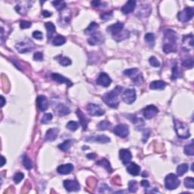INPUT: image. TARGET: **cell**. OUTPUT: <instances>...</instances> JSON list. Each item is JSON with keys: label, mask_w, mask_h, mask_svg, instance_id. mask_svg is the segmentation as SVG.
<instances>
[{"label": "cell", "mask_w": 194, "mask_h": 194, "mask_svg": "<svg viewBox=\"0 0 194 194\" xmlns=\"http://www.w3.org/2000/svg\"><path fill=\"white\" fill-rule=\"evenodd\" d=\"M163 51L165 53L177 51V33L172 30H166L163 39Z\"/></svg>", "instance_id": "6da1fadb"}, {"label": "cell", "mask_w": 194, "mask_h": 194, "mask_svg": "<svg viewBox=\"0 0 194 194\" xmlns=\"http://www.w3.org/2000/svg\"><path fill=\"white\" fill-rule=\"evenodd\" d=\"M123 87L120 86H117L112 91L105 93L103 97V100L107 105L111 108H117L119 103L118 96L121 93Z\"/></svg>", "instance_id": "7a4b0ae2"}, {"label": "cell", "mask_w": 194, "mask_h": 194, "mask_svg": "<svg viewBox=\"0 0 194 194\" xmlns=\"http://www.w3.org/2000/svg\"><path fill=\"white\" fill-rule=\"evenodd\" d=\"M174 125L177 135L181 139H187L190 137V130L186 124L179 120H174Z\"/></svg>", "instance_id": "3957f363"}, {"label": "cell", "mask_w": 194, "mask_h": 194, "mask_svg": "<svg viewBox=\"0 0 194 194\" xmlns=\"http://www.w3.org/2000/svg\"><path fill=\"white\" fill-rule=\"evenodd\" d=\"M124 74L125 75L130 77H131L132 81H134V83L139 86L141 83L143 82V77L142 74L140 73V71H139V69L137 68H131V69H127L125 70L124 71Z\"/></svg>", "instance_id": "277c9868"}, {"label": "cell", "mask_w": 194, "mask_h": 194, "mask_svg": "<svg viewBox=\"0 0 194 194\" xmlns=\"http://www.w3.org/2000/svg\"><path fill=\"white\" fill-rule=\"evenodd\" d=\"M180 185V180L178 176L174 174H169L165 177V186L168 190H174L177 189Z\"/></svg>", "instance_id": "5b68a950"}, {"label": "cell", "mask_w": 194, "mask_h": 194, "mask_svg": "<svg viewBox=\"0 0 194 194\" xmlns=\"http://www.w3.org/2000/svg\"><path fill=\"white\" fill-rule=\"evenodd\" d=\"M15 48L17 51L20 53H26V52H30L34 48V44L32 41H22L19 42L15 45Z\"/></svg>", "instance_id": "8992f818"}, {"label": "cell", "mask_w": 194, "mask_h": 194, "mask_svg": "<svg viewBox=\"0 0 194 194\" xmlns=\"http://www.w3.org/2000/svg\"><path fill=\"white\" fill-rule=\"evenodd\" d=\"M194 9L192 7L185 8L183 11H180L178 15V18L181 22H187L193 18Z\"/></svg>", "instance_id": "52a82bcc"}, {"label": "cell", "mask_w": 194, "mask_h": 194, "mask_svg": "<svg viewBox=\"0 0 194 194\" xmlns=\"http://www.w3.org/2000/svg\"><path fill=\"white\" fill-rule=\"evenodd\" d=\"M122 100L127 104H132L136 100L137 95H136V91L134 89H127L124 93H122L121 96Z\"/></svg>", "instance_id": "ba28073f"}, {"label": "cell", "mask_w": 194, "mask_h": 194, "mask_svg": "<svg viewBox=\"0 0 194 194\" xmlns=\"http://www.w3.org/2000/svg\"><path fill=\"white\" fill-rule=\"evenodd\" d=\"M86 111L88 114L92 116H102L105 114L104 110L102 109L99 105L93 104V103H90L86 106Z\"/></svg>", "instance_id": "9c48e42d"}, {"label": "cell", "mask_w": 194, "mask_h": 194, "mask_svg": "<svg viewBox=\"0 0 194 194\" xmlns=\"http://www.w3.org/2000/svg\"><path fill=\"white\" fill-rule=\"evenodd\" d=\"M104 36L100 32H95L94 33L91 35V37L88 39V43L91 46L100 45L104 42Z\"/></svg>", "instance_id": "30bf717a"}, {"label": "cell", "mask_w": 194, "mask_h": 194, "mask_svg": "<svg viewBox=\"0 0 194 194\" xmlns=\"http://www.w3.org/2000/svg\"><path fill=\"white\" fill-rule=\"evenodd\" d=\"M113 131L115 134H116L118 137H121V138H125L129 135V127L127 125L120 124L114 128Z\"/></svg>", "instance_id": "8fae6325"}, {"label": "cell", "mask_w": 194, "mask_h": 194, "mask_svg": "<svg viewBox=\"0 0 194 194\" xmlns=\"http://www.w3.org/2000/svg\"><path fill=\"white\" fill-rule=\"evenodd\" d=\"M96 83L100 85V86H104V87H108L112 83V79L106 73L101 72L99 75L98 78H97Z\"/></svg>", "instance_id": "7c38bea8"}, {"label": "cell", "mask_w": 194, "mask_h": 194, "mask_svg": "<svg viewBox=\"0 0 194 194\" xmlns=\"http://www.w3.org/2000/svg\"><path fill=\"white\" fill-rule=\"evenodd\" d=\"M158 113H159V109H158L157 107L153 105H148L143 110V115L146 119L154 118Z\"/></svg>", "instance_id": "4fadbf2b"}, {"label": "cell", "mask_w": 194, "mask_h": 194, "mask_svg": "<svg viewBox=\"0 0 194 194\" xmlns=\"http://www.w3.org/2000/svg\"><path fill=\"white\" fill-rule=\"evenodd\" d=\"M64 187L68 191H78L81 189L79 183L76 180H65L64 181Z\"/></svg>", "instance_id": "5bb4252c"}, {"label": "cell", "mask_w": 194, "mask_h": 194, "mask_svg": "<svg viewBox=\"0 0 194 194\" xmlns=\"http://www.w3.org/2000/svg\"><path fill=\"white\" fill-rule=\"evenodd\" d=\"M119 157L124 165H127L132 159V154L128 149H122L119 152Z\"/></svg>", "instance_id": "9a60e30c"}, {"label": "cell", "mask_w": 194, "mask_h": 194, "mask_svg": "<svg viewBox=\"0 0 194 194\" xmlns=\"http://www.w3.org/2000/svg\"><path fill=\"white\" fill-rule=\"evenodd\" d=\"M124 29V24L121 23V22H117L116 24H113L112 25H110L109 27L107 28V31L108 33H111L113 36L117 35L118 33L122 31Z\"/></svg>", "instance_id": "2e32d148"}, {"label": "cell", "mask_w": 194, "mask_h": 194, "mask_svg": "<svg viewBox=\"0 0 194 194\" xmlns=\"http://www.w3.org/2000/svg\"><path fill=\"white\" fill-rule=\"evenodd\" d=\"M37 104L39 109L41 112L46 111L49 107V102L47 98L45 96H39L37 98Z\"/></svg>", "instance_id": "e0dca14e"}, {"label": "cell", "mask_w": 194, "mask_h": 194, "mask_svg": "<svg viewBox=\"0 0 194 194\" xmlns=\"http://www.w3.org/2000/svg\"><path fill=\"white\" fill-rule=\"evenodd\" d=\"M193 46V37L192 34L187 35L183 37V49L184 51H190Z\"/></svg>", "instance_id": "ac0fdd59"}, {"label": "cell", "mask_w": 194, "mask_h": 194, "mask_svg": "<svg viewBox=\"0 0 194 194\" xmlns=\"http://www.w3.org/2000/svg\"><path fill=\"white\" fill-rule=\"evenodd\" d=\"M140 170H141L140 166L137 165L136 163L131 162L127 164V171L130 174L133 175V176H138L139 173H140Z\"/></svg>", "instance_id": "d6986e66"}, {"label": "cell", "mask_w": 194, "mask_h": 194, "mask_svg": "<svg viewBox=\"0 0 194 194\" xmlns=\"http://www.w3.org/2000/svg\"><path fill=\"white\" fill-rule=\"evenodd\" d=\"M73 170H74V166L72 164H70V163L61 165L57 168L58 173H59L60 174H68L72 172Z\"/></svg>", "instance_id": "ffe728a7"}, {"label": "cell", "mask_w": 194, "mask_h": 194, "mask_svg": "<svg viewBox=\"0 0 194 194\" xmlns=\"http://www.w3.org/2000/svg\"><path fill=\"white\" fill-rule=\"evenodd\" d=\"M136 5H137L136 1L130 0V1L127 2L125 3V6L121 8V11L125 15L131 13L132 11H134V10L135 9Z\"/></svg>", "instance_id": "44dd1931"}, {"label": "cell", "mask_w": 194, "mask_h": 194, "mask_svg": "<svg viewBox=\"0 0 194 194\" xmlns=\"http://www.w3.org/2000/svg\"><path fill=\"white\" fill-rule=\"evenodd\" d=\"M51 77L53 79V81H56L59 83H66L67 85H68V86H71L73 85V83L68 78L64 77V76L61 75V74H58V73H53Z\"/></svg>", "instance_id": "7402d4cb"}, {"label": "cell", "mask_w": 194, "mask_h": 194, "mask_svg": "<svg viewBox=\"0 0 194 194\" xmlns=\"http://www.w3.org/2000/svg\"><path fill=\"white\" fill-rule=\"evenodd\" d=\"M86 141L89 142H98L100 143H106L110 142V138L105 135H99L96 137H90L86 138Z\"/></svg>", "instance_id": "603a6c76"}, {"label": "cell", "mask_w": 194, "mask_h": 194, "mask_svg": "<svg viewBox=\"0 0 194 194\" xmlns=\"http://www.w3.org/2000/svg\"><path fill=\"white\" fill-rule=\"evenodd\" d=\"M58 134H59V130L57 128H50L46 131L45 136V139L46 141L52 142L57 138Z\"/></svg>", "instance_id": "cb8c5ba5"}, {"label": "cell", "mask_w": 194, "mask_h": 194, "mask_svg": "<svg viewBox=\"0 0 194 194\" xmlns=\"http://www.w3.org/2000/svg\"><path fill=\"white\" fill-rule=\"evenodd\" d=\"M77 115L78 118H79L80 123H81V126L83 127V130H86L88 123H89V121H90L89 118H86V117L84 115V114H83V112H81V110H80V109H77Z\"/></svg>", "instance_id": "d4e9b609"}, {"label": "cell", "mask_w": 194, "mask_h": 194, "mask_svg": "<svg viewBox=\"0 0 194 194\" xmlns=\"http://www.w3.org/2000/svg\"><path fill=\"white\" fill-rule=\"evenodd\" d=\"M165 86L166 83L162 81H155L149 85V88L151 90H164Z\"/></svg>", "instance_id": "484cf974"}, {"label": "cell", "mask_w": 194, "mask_h": 194, "mask_svg": "<svg viewBox=\"0 0 194 194\" xmlns=\"http://www.w3.org/2000/svg\"><path fill=\"white\" fill-rule=\"evenodd\" d=\"M46 29L47 30V37H48V40H50L53 34L55 32V26L52 23V22H46L45 24Z\"/></svg>", "instance_id": "4316f807"}, {"label": "cell", "mask_w": 194, "mask_h": 194, "mask_svg": "<svg viewBox=\"0 0 194 194\" xmlns=\"http://www.w3.org/2000/svg\"><path fill=\"white\" fill-rule=\"evenodd\" d=\"M96 164L104 168L108 173H112V171H113V170H112V168L111 167V165H110V162L107 159H103L99 160V161H97Z\"/></svg>", "instance_id": "83f0119b"}, {"label": "cell", "mask_w": 194, "mask_h": 194, "mask_svg": "<svg viewBox=\"0 0 194 194\" xmlns=\"http://www.w3.org/2000/svg\"><path fill=\"white\" fill-rule=\"evenodd\" d=\"M129 36H130V33H129V31H127V30H123L122 31H121L120 33H118L117 35L114 36L113 38H114V40H115V41L121 42V41H122V40H125V39L128 38Z\"/></svg>", "instance_id": "f1b7e54d"}, {"label": "cell", "mask_w": 194, "mask_h": 194, "mask_svg": "<svg viewBox=\"0 0 194 194\" xmlns=\"http://www.w3.org/2000/svg\"><path fill=\"white\" fill-rule=\"evenodd\" d=\"M74 143V141L72 139H67L64 142H63L62 143L59 144V148L61 149V150L63 151V152H66V151L69 150L70 148L71 147V146Z\"/></svg>", "instance_id": "f546056e"}, {"label": "cell", "mask_w": 194, "mask_h": 194, "mask_svg": "<svg viewBox=\"0 0 194 194\" xmlns=\"http://www.w3.org/2000/svg\"><path fill=\"white\" fill-rule=\"evenodd\" d=\"M98 28H99L98 24L96 23V22H92L90 24V26L84 30V33L87 35H92L93 33H94L95 32H96V30Z\"/></svg>", "instance_id": "4dcf8cb0"}, {"label": "cell", "mask_w": 194, "mask_h": 194, "mask_svg": "<svg viewBox=\"0 0 194 194\" xmlns=\"http://www.w3.org/2000/svg\"><path fill=\"white\" fill-rule=\"evenodd\" d=\"M57 112L60 116H64V115H68L70 113V109L69 108H68L65 105L60 104L57 107Z\"/></svg>", "instance_id": "1f68e13d"}, {"label": "cell", "mask_w": 194, "mask_h": 194, "mask_svg": "<svg viewBox=\"0 0 194 194\" xmlns=\"http://www.w3.org/2000/svg\"><path fill=\"white\" fill-rule=\"evenodd\" d=\"M189 169V165L187 163H183V164L179 165L177 168V174L178 176H182V175L184 174L185 173L188 171Z\"/></svg>", "instance_id": "d6a6232c"}, {"label": "cell", "mask_w": 194, "mask_h": 194, "mask_svg": "<svg viewBox=\"0 0 194 194\" xmlns=\"http://www.w3.org/2000/svg\"><path fill=\"white\" fill-rule=\"evenodd\" d=\"M145 41L149 46L152 47L155 45V41H156V37L155 35L152 33H148L145 35Z\"/></svg>", "instance_id": "836d02e7"}, {"label": "cell", "mask_w": 194, "mask_h": 194, "mask_svg": "<svg viewBox=\"0 0 194 194\" xmlns=\"http://www.w3.org/2000/svg\"><path fill=\"white\" fill-rule=\"evenodd\" d=\"M65 42H66L65 37H63L62 35H57L55 38L53 39V40H52V44H53L54 46H58L63 45Z\"/></svg>", "instance_id": "e575fe53"}, {"label": "cell", "mask_w": 194, "mask_h": 194, "mask_svg": "<svg viewBox=\"0 0 194 194\" xmlns=\"http://www.w3.org/2000/svg\"><path fill=\"white\" fill-rule=\"evenodd\" d=\"M55 59H58L59 64H62V66H69L71 64V59L67 57H63L62 55H59L55 58Z\"/></svg>", "instance_id": "d590c367"}, {"label": "cell", "mask_w": 194, "mask_h": 194, "mask_svg": "<svg viewBox=\"0 0 194 194\" xmlns=\"http://www.w3.org/2000/svg\"><path fill=\"white\" fill-rule=\"evenodd\" d=\"M182 66L186 68H193V58H187V59H183L181 63Z\"/></svg>", "instance_id": "8d00e7d4"}, {"label": "cell", "mask_w": 194, "mask_h": 194, "mask_svg": "<svg viewBox=\"0 0 194 194\" xmlns=\"http://www.w3.org/2000/svg\"><path fill=\"white\" fill-rule=\"evenodd\" d=\"M23 165L27 170H30L33 168V162H32L31 159L26 155L23 158Z\"/></svg>", "instance_id": "74e56055"}, {"label": "cell", "mask_w": 194, "mask_h": 194, "mask_svg": "<svg viewBox=\"0 0 194 194\" xmlns=\"http://www.w3.org/2000/svg\"><path fill=\"white\" fill-rule=\"evenodd\" d=\"M184 153L187 156H193L194 155V145L193 143H191L190 144H188L184 147Z\"/></svg>", "instance_id": "f35d334b"}, {"label": "cell", "mask_w": 194, "mask_h": 194, "mask_svg": "<svg viewBox=\"0 0 194 194\" xmlns=\"http://www.w3.org/2000/svg\"><path fill=\"white\" fill-rule=\"evenodd\" d=\"M52 3L58 11H62L66 7V3L64 1H53Z\"/></svg>", "instance_id": "ab89813d"}, {"label": "cell", "mask_w": 194, "mask_h": 194, "mask_svg": "<svg viewBox=\"0 0 194 194\" xmlns=\"http://www.w3.org/2000/svg\"><path fill=\"white\" fill-rule=\"evenodd\" d=\"M111 126V123L108 121H102L99 124L97 127H98L99 130H108L109 128V127Z\"/></svg>", "instance_id": "60d3db41"}, {"label": "cell", "mask_w": 194, "mask_h": 194, "mask_svg": "<svg viewBox=\"0 0 194 194\" xmlns=\"http://www.w3.org/2000/svg\"><path fill=\"white\" fill-rule=\"evenodd\" d=\"M138 187V183L136 180H130L128 183V190L130 193H136Z\"/></svg>", "instance_id": "b9f144b4"}, {"label": "cell", "mask_w": 194, "mask_h": 194, "mask_svg": "<svg viewBox=\"0 0 194 194\" xmlns=\"http://www.w3.org/2000/svg\"><path fill=\"white\" fill-rule=\"evenodd\" d=\"M28 8H27L25 6H22V5H18V6H16V7H15V10H16V11H18V13H19V14H21L22 15H26L27 13H28Z\"/></svg>", "instance_id": "7bdbcfd3"}, {"label": "cell", "mask_w": 194, "mask_h": 194, "mask_svg": "<svg viewBox=\"0 0 194 194\" xmlns=\"http://www.w3.org/2000/svg\"><path fill=\"white\" fill-rule=\"evenodd\" d=\"M181 73H180V71H179V69H178V66L174 65L173 67L172 68V75H171V79L172 80H175L177 79V78L178 77H181Z\"/></svg>", "instance_id": "ee69618b"}, {"label": "cell", "mask_w": 194, "mask_h": 194, "mask_svg": "<svg viewBox=\"0 0 194 194\" xmlns=\"http://www.w3.org/2000/svg\"><path fill=\"white\" fill-rule=\"evenodd\" d=\"M184 185L189 189L194 188V179L193 178H186L184 180Z\"/></svg>", "instance_id": "f6af8a7d"}, {"label": "cell", "mask_w": 194, "mask_h": 194, "mask_svg": "<svg viewBox=\"0 0 194 194\" xmlns=\"http://www.w3.org/2000/svg\"><path fill=\"white\" fill-rule=\"evenodd\" d=\"M66 127H67V128L68 129V130H71V131H75V130H77L78 128V124L77 123L76 121H69L68 123L67 124Z\"/></svg>", "instance_id": "bcb514c9"}, {"label": "cell", "mask_w": 194, "mask_h": 194, "mask_svg": "<svg viewBox=\"0 0 194 194\" xmlns=\"http://www.w3.org/2000/svg\"><path fill=\"white\" fill-rule=\"evenodd\" d=\"M24 178V174L21 172H18L15 174L14 178H13V180L15 183H19Z\"/></svg>", "instance_id": "7dc6e473"}, {"label": "cell", "mask_w": 194, "mask_h": 194, "mask_svg": "<svg viewBox=\"0 0 194 194\" xmlns=\"http://www.w3.org/2000/svg\"><path fill=\"white\" fill-rule=\"evenodd\" d=\"M149 64H150L152 66V67H155V68L160 67L159 61L158 60V59H156V58L155 57V56H152V57L149 58Z\"/></svg>", "instance_id": "c3c4849f"}, {"label": "cell", "mask_w": 194, "mask_h": 194, "mask_svg": "<svg viewBox=\"0 0 194 194\" xmlns=\"http://www.w3.org/2000/svg\"><path fill=\"white\" fill-rule=\"evenodd\" d=\"M52 115L51 113H46L43 115L42 118L41 119V123L44 124H48L50 121H52Z\"/></svg>", "instance_id": "681fc988"}, {"label": "cell", "mask_w": 194, "mask_h": 194, "mask_svg": "<svg viewBox=\"0 0 194 194\" xmlns=\"http://www.w3.org/2000/svg\"><path fill=\"white\" fill-rule=\"evenodd\" d=\"M112 15H113V12L112 11H110V12H104L103 14L101 15L100 18L103 21H107V20L111 19Z\"/></svg>", "instance_id": "f907efd6"}, {"label": "cell", "mask_w": 194, "mask_h": 194, "mask_svg": "<svg viewBox=\"0 0 194 194\" xmlns=\"http://www.w3.org/2000/svg\"><path fill=\"white\" fill-rule=\"evenodd\" d=\"M33 59H34L35 61H38V62L42 61L43 60V54L40 52H35L34 55H33Z\"/></svg>", "instance_id": "816d5d0a"}, {"label": "cell", "mask_w": 194, "mask_h": 194, "mask_svg": "<svg viewBox=\"0 0 194 194\" xmlns=\"http://www.w3.org/2000/svg\"><path fill=\"white\" fill-rule=\"evenodd\" d=\"M33 37L34 39H37V40H42V32L39 31V30H36L33 33Z\"/></svg>", "instance_id": "f5cc1de1"}, {"label": "cell", "mask_w": 194, "mask_h": 194, "mask_svg": "<svg viewBox=\"0 0 194 194\" xmlns=\"http://www.w3.org/2000/svg\"><path fill=\"white\" fill-rule=\"evenodd\" d=\"M20 27L21 29H27L31 27V22L30 21H21L20 24Z\"/></svg>", "instance_id": "db71d44e"}, {"label": "cell", "mask_w": 194, "mask_h": 194, "mask_svg": "<svg viewBox=\"0 0 194 194\" xmlns=\"http://www.w3.org/2000/svg\"><path fill=\"white\" fill-rule=\"evenodd\" d=\"M42 16L45 17V18H49V17L52 16V13L49 11H46V10L45 11H42Z\"/></svg>", "instance_id": "11a10c76"}, {"label": "cell", "mask_w": 194, "mask_h": 194, "mask_svg": "<svg viewBox=\"0 0 194 194\" xmlns=\"http://www.w3.org/2000/svg\"><path fill=\"white\" fill-rule=\"evenodd\" d=\"M141 186H143V187H146V188H147V187H149V183L148 180H143L141 181L140 183Z\"/></svg>", "instance_id": "9f6ffc18"}, {"label": "cell", "mask_w": 194, "mask_h": 194, "mask_svg": "<svg viewBox=\"0 0 194 194\" xmlns=\"http://www.w3.org/2000/svg\"><path fill=\"white\" fill-rule=\"evenodd\" d=\"M91 4L93 7H99L100 5L102 4V2L98 0V1H93L91 2Z\"/></svg>", "instance_id": "6f0895ef"}, {"label": "cell", "mask_w": 194, "mask_h": 194, "mask_svg": "<svg viewBox=\"0 0 194 194\" xmlns=\"http://www.w3.org/2000/svg\"><path fill=\"white\" fill-rule=\"evenodd\" d=\"M86 157L89 159H95L96 158V156L94 153H90V154H88L87 156H86Z\"/></svg>", "instance_id": "680465c9"}, {"label": "cell", "mask_w": 194, "mask_h": 194, "mask_svg": "<svg viewBox=\"0 0 194 194\" xmlns=\"http://www.w3.org/2000/svg\"><path fill=\"white\" fill-rule=\"evenodd\" d=\"M0 99H1V106L3 107L5 105V104H6V100H5V98L2 96H1Z\"/></svg>", "instance_id": "91938a15"}, {"label": "cell", "mask_w": 194, "mask_h": 194, "mask_svg": "<svg viewBox=\"0 0 194 194\" xmlns=\"http://www.w3.org/2000/svg\"><path fill=\"white\" fill-rule=\"evenodd\" d=\"M1 161H2V162H1V166L2 167V166L4 165L6 163V160L5 159L4 156H2V157H1Z\"/></svg>", "instance_id": "94428289"}]
</instances>
